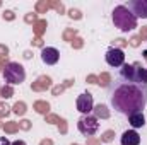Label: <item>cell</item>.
<instances>
[{
	"label": "cell",
	"mask_w": 147,
	"mask_h": 145,
	"mask_svg": "<svg viewBox=\"0 0 147 145\" xmlns=\"http://www.w3.org/2000/svg\"><path fill=\"white\" fill-rule=\"evenodd\" d=\"M110 103L121 116L142 113L147 104V68L125 63L110 84Z\"/></svg>",
	"instance_id": "cell-1"
},
{
	"label": "cell",
	"mask_w": 147,
	"mask_h": 145,
	"mask_svg": "<svg viewBox=\"0 0 147 145\" xmlns=\"http://www.w3.org/2000/svg\"><path fill=\"white\" fill-rule=\"evenodd\" d=\"M113 24L120 31L128 33V31H134L137 28V19L127 9V5H118V7L113 9Z\"/></svg>",
	"instance_id": "cell-2"
},
{
	"label": "cell",
	"mask_w": 147,
	"mask_h": 145,
	"mask_svg": "<svg viewBox=\"0 0 147 145\" xmlns=\"http://www.w3.org/2000/svg\"><path fill=\"white\" fill-rule=\"evenodd\" d=\"M3 79L5 82L12 84V85H17V84H22L24 79H26V70L21 63H16V62H10L5 65L3 68Z\"/></svg>",
	"instance_id": "cell-3"
},
{
	"label": "cell",
	"mask_w": 147,
	"mask_h": 145,
	"mask_svg": "<svg viewBox=\"0 0 147 145\" xmlns=\"http://www.w3.org/2000/svg\"><path fill=\"white\" fill-rule=\"evenodd\" d=\"M77 128H79V132H80L82 135L91 137V135H96V133H98V130H99V121H98V118L92 116V114H84V116H80V119L77 121Z\"/></svg>",
	"instance_id": "cell-4"
},
{
	"label": "cell",
	"mask_w": 147,
	"mask_h": 145,
	"mask_svg": "<svg viewBox=\"0 0 147 145\" xmlns=\"http://www.w3.org/2000/svg\"><path fill=\"white\" fill-rule=\"evenodd\" d=\"M106 63L113 68H121L125 65V53L120 48H110L106 51Z\"/></svg>",
	"instance_id": "cell-5"
},
{
	"label": "cell",
	"mask_w": 147,
	"mask_h": 145,
	"mask_svg": "<svg viewBox=\"0 0 147 145\" xmlns=\"http://www.w3.org/2000/svg\"><path fill=\"white\" fill-rule=\"evenodd\" d=\"M127 9L135 15V19H147V0H132Z\"/></svg>",
	"instance_id": "cell-6"
},
{
	"label": "cell",
	"mask_w": 147,
	"mask_h": 145,
	"mask_svg": "<svg viewBox=\"0 0 147 145\" xmlns=\"http://www.w3.org/2000/svg\"><path fill=\"white\" fill-rule=\"evenodd\" d=\"M77 109L82 114H91V111L94 109V101H92V96L89 92H84L77 97Z\"/></svg>",
	"instance_id": "cell-7"
},
{
	"label": "cell",
	"mask_w": 147,
	"mask_h": 145,
	"mask_svg": "<svg viewBox=\"0 0 147 145\" xmlns=\"http://www.w3.org/2000/svg\"><path fill=\"white\" fill-rule=\"evenodd\" d=\"M60 58V51L57 48H51V46H46L41 50V60L46 63V65H55Z\"/></svg>",
	"instance_id": "cell-8"
},
{
	"label": "cell",
	"mask_w": 147,
	"mask_h": 145,
	"mask_svg": "<svg viewBox=\"0 0 147 145\" xmlns=\"http://www.w3.org/2000/svg\"><path fill=\"white\" fill-rule=\"evenodd\" d=\"M120 144L121 145H139L140 144V135L135 130H127V132H123V135L120 138Z\"/></svg>",
	"instance_id": "cell-9"
},
{
	"label": "cell",
	"mask_w": 147,
	"mask_h": 145,
	"mask_svg": "<svg viewBox=\"0 0 147 145\" xmlns=\"http://www.w3.org/2000/svg\"><path fill=\"white\" fill-rule=\"evenodd\" d=\"M128 123L132 125L134 130L142 128V126L146 125V116H144V113H134V114H130V116H128Z\"/></svg>",
	"instance_id": "cell-10"
},
{
	"label": "cell",
	"mask_w": 147,
	"mask_h": 145,
	"mask_svg": "<svg viewBox=\"0 0 147 145\" xmlns=\"http://www.w3.org/2000/svg\"><path fill=\"white\" fill-rule=\"evenodd\" d=\"M12 145H26V144H24V142H14Z\"/></svg>",
	"instance_id": "cell-11"
},
{
	"label": "cell",
	"mask_w": 147,
	"mask_h": 145,
	"mask_svg": "<svg viewBox=\"0 0 147 145\" xmlns=\"http://www.w3.org/2000/svg\"><path fill=\"white\" fill-rule=\"evenodd\" d=\"M144 58H146V60H147V50H146V51H144Z\"/></svg>",
	"instance_id": "cell-12"
}]
</instances>
